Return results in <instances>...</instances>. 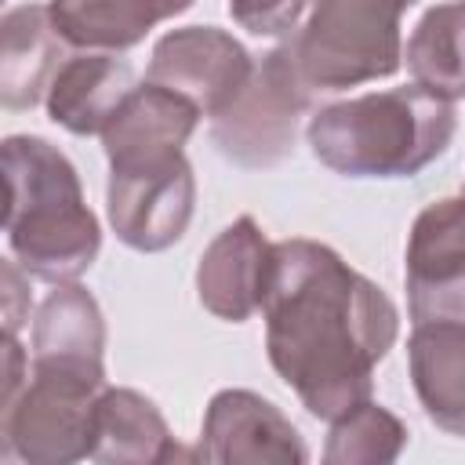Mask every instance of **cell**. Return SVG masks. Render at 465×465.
Wrapping results in <instances>:
<instances>
[{
  "label": "cell",
  "mask_w": 465,
  "mask_h": 465,
  "mask_svg": "<svg viewBox=\"0 0 465 465\" xmlns=\"http://www.w3.org/2000/svg\"><path fill=\"white\" fill-rule=\"evenodd\" d=\"M265 352L312 418L334 421L371 400L374 367L400 334L392 298L327 243H272L265 283Z\"/></svg>",
  "instance_id": "obj_1"
},
{
  "label": "cell",
  "mask_w": 465,
  "mask_h": 465,
  "mask_svg": "<svg viewBox=\"0 0 465 465\" xmlns=\"http://www.w3.org/2000/svg\"><path fill=\"white\" fill-rule=\"evenodd\" d=\"M0 156L7 185L4 232L15 262L47 283L80 280L102 251V229L84 203L76 167L36 134H7Z\"/></svg>",
  "instance_id": "obj_2"
},
{
  "label": "cell",
  "mask_w": 465,
  "mask_h": 465,
  "mask_svg": "<svg viewBox=\"0 0 465 465\" xmlns=\"http://www.w3.org/2000/svg\"><path fill=\"white\" fill-rule=\"evenodd\" d=\"M454 109L425 87L371 91L320 105L305 138L312 156L345 178H414L454 138Z\"/></svg>",
  "instance_id": "obj_3"
},
{
  "label": "cell",
  "mask_w": 465,
  "mask_h": 465,
  "mask_svg": "<svg viewBox=\"0 0 465 465\" xmlns=\"http://www.w3.org/2000/svg\"><path fill=\"white\" fill-rule=\"evenodd\" d=\"M414 0H309V18L287 40L312 94L392 76L403 62L400 15Z\"/></svg>",
  "instance_id": "obj_4"
},
{
  "label": "cell",
  "mask_w": 465,
  "mask_h": 465,
  "mask_svg": "<svg viewBox=\"0 0 465 465\" xmlns=\"http://www.w3.org/2000/svg\"><path fill=\"white\" fill-rule=\"evenodd\" d=\"M102 389L105 378L29 363L25 385L0 403V454L25 465H69L91 458Z\"/></svg>",
  "instance_id": "obj_5"
},
{
  "label": "cell",
  "mask_w": 465,
  "mask_h": 465,
  "mask_svg": "<svg viewBox=\"0 0 465 465\" xmlns=\"http://www.w3.org/2000/svg\"><path fill=\"white\" fill-rule=\"evenodd\" d=\"M316 102L302 84L287 44L262 54L247 87L211 116V138L218 153L240 167H272L294 149L298 120Z\"/></svg>",
  "instance_id": "obj_6"
},
{
  "label": "cell",
  "mask_w": 465,
  "mask_h": 465,
  "mask_svg": "<svg viewBox=\"0 0 465 465\" xmlns=\"http://www.w3.org/2000/svg\"><path fill=\"white\" fill-rule=\"evenodd\" d=\"M196 203V178L185 160H138V163H113L105 185V211L109 225L120 243L156 254L178 243L189 229Z\"/></svg>",
  "instance_id": "obj_7"
},
{
  "label": "cell",
  "mask_w": 465,
  "mask_h": 465,
  "mask_svg": "<svg viewBox=\"0 0 465 465\" xmlns=\"http://www.w3.org/2000/svg\"><path fill=\"white\" fill-rule=\"evenodd\" d=\"M251 51L225 29L185 25L156 40L145 80L189 98L203 116H218L251 80Z\"/></svg>",
  "instance_id": "obj_8"
},
{
  "label": "cell",
  "mask_w": 465,
  "mask_h": 465,
  "mask_svg": "<svg viewBox=\"0 0 465 465\" xmlns=\"http://www.w3.org/2000/svg\"><path fill=\"white\" fill-rule=\"evenodd\" d=\"M407 305L414 323H465V193L429 203L407 236Z\"/></svg>",
  "instance_id": "obj_9"
},
{
  "label": "cell",
  "mask_w": 465,
  "mask_h": 465,
  "mask_svg": "<svg viewBox=\"0 0 465 465\" xmlns=\"http://www.w3.org/2000/svg\"><path fill=\"white\" fill-rule=\"evenodd\" d=\"M196 454L211 465H302L309 447L283 418V411L251 392L222 389L203 411V432Z\"/></svg>",
  "instance_id": "obj_10"
},
{
  "label": "cell",
  "mask_w": 465,
  "mask_h": 465,
  "mask_svg": "<svg viewBox=\"0 0 465 465\" xmlns=\"http://www.w3.org/2000/svg\"><path fill=\"white\" fill-rule=\"evenodd\" d=\"M269 269L272 243L262 236L251 214H240L203 247L196 265V298L218 320L243 323L265 302Z\"/></svg>",
  "instance_id": "obj_11"
},
{
  "label": "cell",
  "mask_w": 465,
  "mask_h": 465,
  "mask_svg": "<svg viewBox=\"0 0 465 465\" xmlns=\"http://www.w3.org/2000/svg\"><path fill=\"white\" fill-rule=\"evenodd\" d=\"M134 69L116 51L69 54L44 94L47 116L69 134H102L134 91Z\"/></svg>",
  "instance_id": "obj_12"
},
{
  "label": "cell",
  "mask_w": 465,
  "mask_h": 465,
  "mask_svg": "<svg viewBox=\"0 0 465 465\" xmlns=\"http://www.w3.org/2000/svg\"><path fill=\"white\" fill-rule=\"evenodd\" d=\"M200 109L160 87V84H138L131 98L120 105L113 124L102 131V145L113 163H138V160H163L185 153L189 134L200 124Z\"/></svg>",
  "instance_id": "obj_13"
},
{
  "label": "cell",
  "mask_w": 465,
  "mask_h": 465,
  "mask_svg": "<svg viewBox=\"0 0 465 465\" xmlns=\"http://www.w3.org/2000/svg\"><path fill=\"white\" fill-rule=\"evenodd\" d=\"M105 320L87 287L54 283L33 320V367H65L105 378Z\"/></svg>",
  "instance_id": "obj_14"
},
{
  "label": "cell",
  "mask_w": 465,
  "mask_h": 465,
  "mask_svg": "<svg viewBox=\"0 0 465 465\" xmlns=\"http://www.w3.org/2000/svg\"><path fill=\"white\" fill-rule=\"evenodd\" d=\"M407 363L425 418L436 429L465 440V323H414V334L407 341Z\"/></svg>",
  "instance_id": "obj_15"
},
{
  "label": "cell",
  "mask_w": 465,
  "mask_h": 465,
  "mask_svg": "<svg viewBox=\"0 0 465 465\" xmlns=\"http://www.w3.org/2000/svg\"><path fill=\"white\" fill-rule=\"evenodd\" d=\"M0 102L15 113L33 109L47 94L58 65L69 58L65 40L44 4L11 7L0 22Z\"/></svg>",
  "instance_id": "obj_16"
},
{
  "label": "cell",
  "mask_w": 465,
  "mask_h": 465,
  "mask_svg": "<svg viewBox=\"0 0 465 465\" xmlns=\"http://www.w3.org/2000/svg\"><path fill=\"white\" fill-rule=\"evenodd\" d=\"M94 461L105 465H167L178 458H200L182 450L156 403L134 389H102L94 407Z\"/></svg>",
  "instance_id": "obj_17"
},
{
  "label": "cell",
  "mask_w": 465,
  "mask_h": 465,
  "mask_svg": "<svg viewBox=\"0 0 465 465\" xmlns=\"http://www.w3.org/2000/svg\"><path fill=\"white\" fill-rule=\"evenodd\" d=\"M196 0H51L47 15L69 47L91 51H127L145 40V33Z\"/></svg>",
  "instance_id": "obj_18"
},
{
  "label": "cell",
  "mask_w": 465,
  "mask_h": 465,
  "mask_svg": "<svg viewBox=\"0 0 465 465\" xmlns=\"http://www.w3.org/2000/svg\"><path fill=\"white\" fill-rule=\"evenodd\" d=\"M407 69L436 98H465V4H436L407 40Z\"/></svg>",
  "instance_id": "obj_19"
},
{
  "label": "cell",
  "mask_w": 465,
  "mask_h": 465,
  "mask_svg": "<svg viewBox=\"0 0 465 465\" xmlns=\"http://www.w3.org/2000/svg\"><path fill=\"white\" fill-rule=\"evenodd\" d=\"M407 447V425L374 400L338 414L327 432L323 461L331 465H389Z\"/></svg>",
  "instance_id": "obj_20"
},
{
  "label": "cell",
  "mask_w": 465,
  "mask_h": 465,
  "mask_svg": "<svg viewBox=\"0 0 465 465\" xmlns=\"http://www.w3.org/2000/svg\"><path fill=\"white\" fill-rule=\"evenodd\" d=\"M309 0H229L232 22L254 36H283L298 25Z\"/></svg>",
  "instance_id": "obj_21"
},
{
  "label": "cell",
  "mask_w": 465,
  "mask_h": 465,
  "mask_svg": "<svg viewBox=\"0 0 465 465\" xmlns=\"http://www.w3.org/2000/svg\"><path fill=\"white\" fill-rule=\"evenodd\" d=\"M0 287H4V334H18L22 320L29 316V291L25 280L18 272V262H4L0 265Z\"/></svg>",
  "instance_id": "obj_22"
}]
</instances>
